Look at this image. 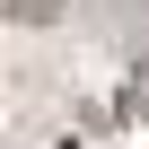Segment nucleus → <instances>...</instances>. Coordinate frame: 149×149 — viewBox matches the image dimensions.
Here are the masks:
<instances>
[{
    "label": "nucleus",
    "mask_w": 149,
    "mask_h": 149,
    "mask_svg": "<svg viewBox=\"0 0 149 149\" xmlns=\"http://www.w3.org/2000/svg\"><path fill=\"white\" fill-rule=\"evenodd\" d=\"M53 18V0H9V26H44Z\"/></svg>",
    "instance_id": "f257e3e1"
}]
</instances>
